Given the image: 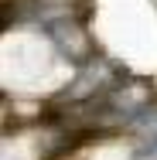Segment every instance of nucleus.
Segmentation results:
<instances>
[{"mask_svg": "<svg viewBox=\"0 0 157 160\" xmlns=\"http://www.w3.org/2000/svg\"><path fill=\"white\" fill-rule=\"evenodd\" d=\"M51 38L58 41V48H62L72 62H86V58L92 55V44H89L86 31H79L75 24H55V28H51Z\"/></svg>", "mask_w": 157, "mask_h": 160, "instance_id": "f257e3e1", "label": "nucleus"}]
</instances>
